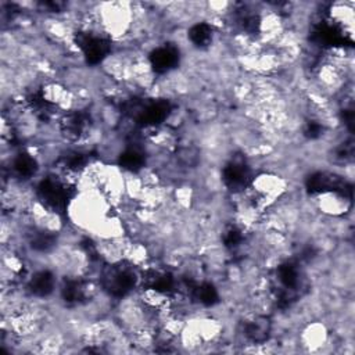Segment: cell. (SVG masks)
I'll return each mask as SVG.
<instances>
[{
	"label": "cell",
	"instance_id": "1",
	"mask_svg": "<svg viewBox=\"0 0 355 355\" xmlns=\"http://www.w3.org/2000/svg\"><path fill=\"white\" fill-rule=\"evenodd\" d=\"M311 209L326 219H344L352 215V197L345 189H323L311 193Z\"/></svg>",
	"mask_w": 355,
	"mask_h": 355
},
{
	"label": "cell",
	"instance_id": "2",
	"mask_svg": "<svg viewBox=\"0 0 355 355\" xmlns=\"http://www.w3.org/2000/svg\"><path fill=\"white\" fill-rule=\"evenodd\" d=\"M355 6L354 1H334L326 8V17L331 22L333 28L337 29L343 37L352 40L354 37V24H355Z\"/></svg>",
	"mask_w": 355,
	"mask_h": 355
}]
</instances>
